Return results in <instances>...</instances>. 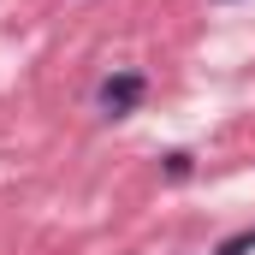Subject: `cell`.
Wrapping results in <instances>:
<instances>
[{"label": "cell", "instance_id": "6da1fadb", "mask_svg": "<svg viewBox=\"0 0 255 255\" xmlns=\"http://www.w3.org/2000/svg\"><path fill=\"white\" fill-rule=\"evenodd\" d=\"M142 95H148V77H142V71H113V77H101L95 107H101L107 119H125V113L142 107Z\"/></svg>", "mask_w": 255, "mask_h": 255}, {"label": "cell", "instance_id": "7a4b0ae2", "mask_svg": "<svg viewBox=\"0 0 255 255\" xmlns=\"http://www.w3.org/2000/svg\"><path fill=\"white\" fill-rule=\"evenodd\" d=\"M250 250H255V226H250V232H232V238H226L214 255H250Z\"/></svg>", "mask_w": 255, "mask_h": 255}, {"label": "cell", "instance_id": "3957f363", "mask_svg": "<svg viewBox=\"0 0 255 255\" xmlns=\"http://www.w3.org/2000/svg\"><path fill=\"white\" fill-rule=\"evenodd\" d=\"M166 178H190V154H184V148L166 154Z\"/></svg>", "mask_w": 255, "mask_h": 255}]
</instances>
